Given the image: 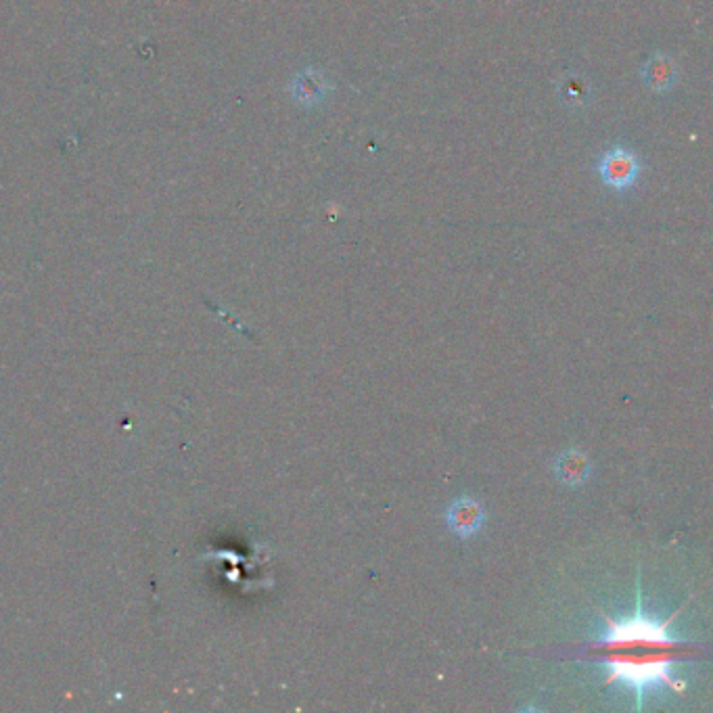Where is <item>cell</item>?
<instances>
[{
    "instance_id": "cell-4",
    "label": "cell",
    "mask_w": 713,
    "mask_h": 713,
    "mask_svg": "<svg viewBox=\"0 0 713 713\" xmlns=\"http://www.w3.org/2000/svg\"><path fill=\"white\" fill-rule=\"evenodd\" d=\"M559 481L567 486H580L590 475V460L580 450H565L555 465Z\"/></svg>"
},
{
    "instance_id": "cell-6",
    "label": "cell",
    "mask_w": 713,
    "mask_h": 713,
    "mask_svg": "<svg viewBox=\"0 0 713 713\" xmlns=\"http://www.w3.org/2000/svg\"><path fill=\"white\" fill-rule=\"evenodd\" d=\"M325 95V82L318 72H304L295 80V97L304 105H314Z\"/></svg>"
},
{
    "instance_id": "cell-1",
    "label": "cell",
    "mask_w": 713,
    "mask_h": 713,
    "mask_svg": "<svg viewBox=\"0 0 713 713\" xmlns=\"http://www.w3.org/2000/svg\"><path fill=\"white\" fill-rule=\"evenodd\" d=\"M607 634L596 642L609 655L603 659L607 667V682H624L636 690L638 709L647 690L655 686H672L674 690L684 688L672 676L674 659L672 649L682 647V640L670 636L667 626L670 621H653L642 611V596L638 594V609L626 619L607 617Z\"/></svg>"
},
{
    "instance_id": "cell-5",
    "label": "cell",
    "mask_w": 713,
    "mask_h": 713,
    "mask_svg": "<svg viewBox=\"0 0 713 713\" xmlns=\"http://www.w3.org/2000/svg\"><path fill=\"white\" fill-rule=\"evenodd\" d=\"M644 82L657 92L672 88V84L676 82V65L670 57L653 55L647 65H644Z\"/></svg>"
},
{
    "instance_id": "cell-3",
    "label": "cell",
    "mask_w": 713,
    "mask_h": 713,
    "mask_svg": "<svg viewBox=\"0 0 713 713\" xmlns=\"http://www.w3.org/2000/svg\"><path fill=\"white\" fill-rule=\"evenodd\" d=\"M448 527L452 529V534L458 538H473L479 534V529L486 521V513H483V506L471 498H458L446 513Z\"/></svg>"
},
{
    "instance_id": "cell-7",
    "label": "cell",
    "mask_w": 713,
    "mask_h": 713,
    "mask_svg": "<svg viewBox=\"0 0 713 713\" xmlns=\"http://www.w3.org/2000/svg\"><path fill=\"white\" fill-rule=\"evenodd\" d=\"M586 86H582V82H580V78H573L571 82H567L565 86H563V92H565V99L569 101V105H580L582 101H584V97H586Z\"/></svg>"
},
{
    "instance_id": "cell-2",
    "label": "cell",
    "mask_w": 713,
    "mask_h": 713,
    "mask_svg": "<svg viewBox=\"0 0 713 713\" xmlns=\"http://www.w3.org/2000/svg\"><path fill=\"white\" fill-rule=\"evenodd\" d=\"M598 174L613 191H628L640 176V164L632 151L615 147L603 155Z\"/></svg>"
}]
</instances>
